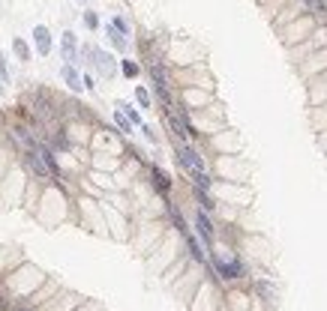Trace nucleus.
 I'll return each instance as SVG.
<instances>
[{
    "instance_id": "21",
    "label": "nucleus",
    "mask_w": 327,
    "mask_h": 311,
    "mask_svg": "<svg viewBox=\"0 0 327 311\" xmlns=\"http://www.w3.org/2000/svg\"><path fill=\"white\" fill-rule=\"evenodd\" d=\"M15 311H24V308H15Z\"/></svg>"
},
{
    "instance_id": "3",
    "label": "nucleus",
    "mask_w": 327,
    "mask_h": 311,
    "mask_svg": "<svg viewBox=\"0 0 327 311\" xmlns=\"http://www.w3.org/2000/svg\"><path fill=\"white\" fill-rule=\"evenodd\" d=\"M90 57H93V66H96V72L102 75V78H111V75L117 72V63H114V57H111L108 51L90 48Z\"/></svg>"
},
{
    "instance_id": "6",
    "label": "nucleus",
    "mask_w": 327,
    "mask_h": 311,
    "mask_svg": "<svg viewBox=\"0 0 327 311\" xmlns=\"http://www.w3.org/2000/svg\"><path fill=\"white\" fill-rule=\"evenodd\" d=\"M195 227H198V237L207 246H213V224H210V218L204 216V213H195Z\"/></svg>"
},
{
    "instance_id": "13",
    "label": "nucleus",
    "mask_w": 327,
    "mask_h": 311,
    "mask_svg": "<svg viewBox=\"0 0 327 311\" xmlns=\"http://www.w3.org/2000/svg\"><path fill=\"white\" fill-rule=\"evenodd\" d=\"M114 123H117V129H120L123 135H126V132H132V123L123 117V114H120V111H114Z\"/></svg>"
},
{
    "instance_id": "12",
    "label": "nucleus",
    "mask_w": 327,
    "mask_h": 311,
    "mask_svg": "<svg viewBox=\"0 0 327 311\" xmlns=\"http://www.w3.org/2000/svg\"><path fill=\"white\" fill-rule=\"evenodd\" d=\"M12 48H15V54H18L21 60H30V48H27V42H24V39H15V42H12Z\"/></svg>"
},
{
    "instance_id": "8",
    "label": "nucleus",
    "mask_w": 327,
    "mask_h": 311,
    "mask_svg": "<svg viewBox=\"0 0 327 311\" xmlns=\"http://www.w3.org/2000/svg\"><path fill=\"white\" fill-rule=\"evenodd\" d=\"M60 75H63V81L69 84V90H75V93H81V90H84L81 75L75 72V66H63V69H60Z\"/></svg>"
},
{
    "instance_id": "1",
    "label": "nucleus",
    "mask_w": 327,
    "mask_h": 311,
    "mask_svg": "<svg viewBox=\"0 0 327 311\" xmlns=\"http://www.w3.org/2000/svg\"><path fill=\"white\" fill-rule=\"evenodd\" d=\"M177 162L183 165V171L192 177V183L198 186V191L204 188H210V174L204 171V159L198 156L195 147H189V144H177Z\"/></svg>"
},
{
    "instance_id": "4",
    "label": "nucleus",
    "mask_w": 327,
    "mask_h": 311,
    "mask_svg": "<svg viewBox=\"0 0 327 311\" xmlns=\"http://www.w3.org/2000/svg\"><path fill=\"white\" fill-rule=\"evenodd\" d=\"M60 48H63L66 66H75V63H78V42H75V33H72V30L63 33V39H60Z\"/></svg>"
},
{
    "instance_id": "19",
    "label": "nucleus",
    "mask_w": 327,
    "mask_h": 311,
    "mask_svg": "<svg viewBox=\"0 0 327 311\" xmlns=\"http://www.w3.org/2000/svg\"><path fill=\"white\" fill-rule=\"evenodd\" d=\"M141 132H144V138H147L150 144H156V135H153V129H150V126H141Z\"/></svg>"
},
{
    "instance_id": "2",
    "label": "nucleus",
    "mask_w": 327,
    "mask_h": 311,
    "mask_svg": "<svg viewBox=\"0 0 327 311\" xmlns=\"http://www.w3.org/2000/svg\"><path fill=\"white\" fill-rule=\"evenodd\" d=\"M213 263H216L222 279H240L243 276V263L237 257H225L222 251H216V249H213Z\"/></svg>"
},
{
    "instance_id": "5",
    "label": "nucleus",
    "mask_w": 327,
    "mask_h": 311,
    "mask_svg": "<svg viewBox=\"0 0 327 311\" xmlns=\"http://www.w3.org/2000/svg\"><path fill=\"white\" fill-rule=\"evenodd\" d=\"M33 42H36V51H39L42 57L51 54V33H48V27L36 24V27H33Z\"/></svg>"
},
{
    "instance_id": "14",
    "label": "nucleus",
    "mask_w": 327,
    "mask_h": 311,
    "mask_svg": "<svg viewBox=\"0 0 327 311\" xmlns=\"http://www.w3.org/2000/svg\"><path fill=\"white\" fill-rule=\"evenodd\" d=\"M111 27H114L117 33H123V36H129V24H126V18H120V15L111 18Z\"/></svg>"
},
{
    "instance_id": "17",
    "label": "nucleus",
    "mask_w": 327,
    "mask_h": 311,
    "mask_svg": "<svg viewBox=\"0 0 327 311\" xmlns=\"http://www.w3.org/2000/svg\"><path fill=\"white\" fill-rule=\"evenodd\" d=\"M84 24H87L90 30H96V27H99V18H96V12H84Z\"/></svg>"
},
{
    "instance_id": "16",
    "label": "nucleus",
    "mask_w": 327,
    "mask_h": 311,
    "mask_svg": "<svg viewBox=\"0 0 327 311\" xmlns=\"http://www.w3.org/2000/svg\"><path fill=\"white\" fill-rule=\"evenodd\" d=\"M120 69H123L126 78H135V75H138V66H135L132 60H120Z\"/></svg>"
},
{
    "instance_id": "11",
    "label": "nucleus",
    "mask_w": 327,
    "mask_h": 311,
    "mask_svg": "<svg viewBox=\"0 0 327 311\" xmlns=\"http://www.w3.org/2000/svg\"><path fill=\"white\" fill-rule=\"evenodd\" d=\"M153 186L159 188V191H168V186H171V183H168V177H165L159 168H153Z\"/></svg>"
},
{
    "instance_id": "18",
    "label": "nucleus",
    "mask_w": 327,
    "mask_h": 311,
    "mask_svg": "<svg viewBox=\"0 0 327 311\" xmlns=\"http://www.w3.org/2000/svg\"><path fill=\"white\" fill-rule=\"evenodd\" d=\"M189 251H192V257H195V260H204V254H201V246L195 243V237H189Z\"/></svg>"
},
{
    "instance_id": "7",
    "label": "nucleus",
    "mask_w": 327,
    "mask_h": 311,
    "mask_svg": "<svg viewBox=\"0 0 327 311\" xmlns=\"http://www.w3.org/2000/svg\"><path fill=\"white\" fill-rule=\"evenodd\" d=\"M24 159H27V165H30V171L36 174V177H48V174H51V171H48V165L42 162V156L36 153V150H27Z\"/></svg>"
},
{
    "instance_id": "15",
    "label": "nucleus",
    "mask_w": 327,
    "mask_h": 311,
    "mask_svg": "<svg viewBox=\"0 0 327 311\" xmlns=\"http://www.w3.org/2000/svg\"><path fill=\"white\" fill-rule=\"evenodd\" d=\"M135 99H138L141 108H150V93H147L144 87H135Z\"/></svg>"
},
{
    "instance_id": "10",
    "label": "nucleus",
    "mask_w": 327,
    "mask_h": 311,
    "mask_svg": "<svg viewBox=\"0 0 327 311\" xmlns=\"http://www.w3.org/2000/svg\"><path fill=\"white\" fill-rule=\"evenodd\" d=\"M120 108H123L120 114H123V117H126V120H129L132 126H141V114H138V111H135L132 105H120Z\"/></svg>"
},
{
    "instance_id": "20",
    "label": "nucleus",
    "mask_w": 327,
    "mask_h": 311,
    "mask_svg": "<svg viewBox=\"0 0 327 311\" xmlns=\"http://www.w3.org/2000/svg\"><path fill=\"white\" fill-rule=\"evenodd\" d=\"M0 81H3V84L9 81V72H6V63H3V54H0Z\"/></svg>"
},
{
    "instance_id": "9",
    "label": "nucleus",
    "mask_w": 327,
    "mask_h": 311,
    "mask_svg": "<svg viewBox=\"0 0 327 311\" xmlns=\"http://www.w3.org/2000/svg\"><path fill=\"white\" fill-rule=\"evenodd\" d=\"M108 36H111V45H114L117 51H126V36H123V33H117L111 24H108Z\"/></svg>"
}]
</instances>
